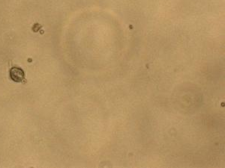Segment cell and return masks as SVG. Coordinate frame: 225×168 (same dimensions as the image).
<instances>
[{
  "label": "cell",
  "instance_id": "cell-1",
  "mask_svg": "<svg viewBox=\"0 0 225 168\" xmlns=\"http://www.w3.org/2000/svg\"><path fill=\"white\" fill-rule=\"evenodd\" d=\"M10 77L16 82H20L25 79L24 71L19 67H12L10 70Z\"/></svg>",
  "mask_w": 225,
  "mask_h": 168
}]
</instances>
